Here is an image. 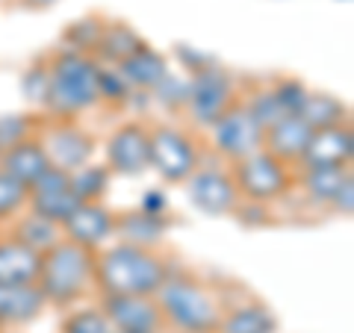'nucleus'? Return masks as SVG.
Masks as SVG:
<instances>
[{
    "label": "nucleus",
    "mask_w": 354,
    "mask_h": 333,
    "mask_svg": "<svg viewBox=\"0 0 354 333\" xmlns=\"http://www.w3.org/2000/svg\"><path fill=\"white\" fill-rule=\"evenodd\" d=\"M97 62L92 53H77L62 48L48 62V95L44 109L50 118H80L101 104L97 97Z\"/></svg>",
    "instance_id": "2"
},
{
    "label": "nucleus",
    "mask_w": 354,
    "mask_h": 333,
    "mask_svg": "<svg viewBox=\"0 0 354 333\" xmlns=\"http://www.w3.org/2000/svg\"><path fill=\"white\" fill-rule=\"evenodd\" d=\"M148 133L142 121H124L106 136V169L121 177H139L148 165Z\"/></svg>",
    "instance_id": "11"
},
{
    "label": "nucleus",
    "mask_w": 354,
    "mask_h": 333,
    "mask_svg": "<svg viewBox=\"0 0 354 333\" xmlns=\"http://www.w3.org/2000/svg\"><path fill=\"white\" fill-rule=\"evenodd\" d=\"M186 186H189L192 207L201 209L204 216H234L242 204L234 174H230V169H221V165L201 162L186 180Z\"/></svg>",
    "instance_id": "10"
},
{
    "label": "nucleus",
    "mask_w": 354,
    "mask_h": 333,
    "mask_svg": "<svg viewBox=\"0 0 354 333\" xmlns=\"http://www.w3.org/2000/svg\"><path fill=\"white\" fill-rule=\"evenodd\" d=\"M209 130V145L218 157H225L227 162H236L248 153L263 148V127L260 121L251 115V109L245 101H234L225 113H221Z\"/></svg>",
    "instance_id": "7"
},
{
    "label": "nucleus",
    "mask_w": 354,
    "mask_h": 333,
    "mask_svg": "<svg viewBox=\"0 0 354 333\" xmlns=\"http://www.w3.org/2000/svg\"><path fill=\"white\" fill-rule=\"evenodd\" d=\"M101 310L115 333H160L165 327L157 298L101 295Z\"/></svg>",
    "instance_id": "12"
},
{
    "label": "nucleus",
    "mask_w": 354,
    "mask_h": 333,
    "mask_svg": "<svg viewBox=\"0 0 354 333\" xmlns=\"http://www.w3.org/2000/svg\"><path fill=\"white\" fill-rule=\"evenodd\" d=\"M274 330H278V318L260 301H248L234 310H225L218 325V333H274Z\"/></svg>",
    "instance_id": "24"
},
{
    "label": "nucleus",
    "mask_w": 354,
    "mask_h": 333,
    "mask_svg": "<svg viewBox=\"0 0 354 333\" xmlns=\"http://www.w3.org/2000/svg\"><path fill=\"white\" fill-rule=\"evenodd\" d=\"M230 174H234V183L239 189L242 201L266 204V207L281 201L283 195H290V189L295 183L292 165L272 157V153L263 148L236 160V162H230Z\"/></svg>",
    "instance_id": "5"
},
{
    "label": "nucleus",
    "mask_w": 354,
    "mask_h": 333,
    "mask_svg": "<svg viewBox=\"0 0 354 333\" xmlns=\"http://www.w3.org/2000/svg\"><path fill=\"white\" fill-rule=\"evenodd\" d=\"M234 101H239V97H236L234 80H230L227 71L216 68V65H207V68L195 71V74L189 77L186 115L192 118V124L209 127Z\"/></svg>",
    "instance_id": "9"
},
{
    "label": "nucleus",
    "mask_w": 354,
    "mask_h": 333,
    "mask_svg": "<svg viewBox=\"0 0 354 333\" xmlns=\"http://www.w3.org/2000/svg\"><path fill=\"white\" fill-rule=\"evenodd\" d=\"M21 92L30 104H44V95H48V62L32 65L30 71H24V80H21Z\"/></svg>",
    "instance_id": "35"
},
{
    "label": "nucleus",
    "mask_w": 354,
    "mask_h": 333,
    "mask_svg": "<svg viewBox=\"0 0 354 333\" xmlns=\"http://www.w3.org/2000/svg\"><path fill=\"white\" fill-rule=\"evenodd\" d=\"M3 330H6V327H3V321H0V333H3Z\"/></svg>",
    "instance_id": "40"
},
{
    "label": "nucleus",
    "mask_w": 354,
    "mask_h": 333,
    "mask_svg": "<svg viewBox=\"0 0 354 333\" xmlns=\"http://www.w3.org/2000/svg\"><path fill=\"white\" fill-rule=\"evenodd\" d=\"M142 44H145V39H142L130 24H124V21H106L92 57L118 65L121 59H127L130 53H136Z\"/></svg>",
    "instance_id": "23"
},
{
    "label": "nucleus",
    "mask_w": 354,
    "mask_h": 333,
    "mask_svg": "<svg viewBox=\"0 0 354 333\" xmlns=\"http://www.w3.org/2000/svg\"><path fill=\"white\" fill-rule=\"evenodd\" d=\"M68 180H71V189L77 195L80 204H92V201H104V195L109 192V183H113V171L97 162H86L80 169L68 171Z\"/></svg>",
    "instance_id": "26"
},
{
    "label": "nucleus",
    "mask_w": 354,
    "mask_h": 333,
    "mask_svg": "<svg viewBox=\"0 0 354 333\" xmlns=\"http://www.w3.org/2000/svg\"><path fill=\"white\" fill-rule=\"evenodd\" d=\"M115 68L127 80V86L133 92H151V88L169 74V62L162 59V53L148 48V44H142L136 53H130L127 59H121Z\"/></svg>",
    "instance_id": "20"
},
{
    "label": "nucleus",
    "mask_w": 354,
    "mask_h": 333,
    "mask_svg": "<svg viewBox=\"0 0 354 333\" xmlns=\"http://www.w3.org/2000/svg\"><path fill=\"white\" fill-rule=\"evenodd\" d=\"M348 177H351L348 169H301V177H295V180L301 183L310 201L330 204Z\"/></svg>",
    "instance_id": "27"
},
{
    "label": "nucleus",
    "mask_w": 354,
    "mask_h": 333,
    "mask_svg": "<svg viewBox=\"0 0 354 333\" xmlns=\"http://www.w3.org/2000/svg\"><path fill=\"white\" fill-rule=\"evenodd\" d=\"M148 95L160 106L169 109V113H177V109H186V97H189V80H186V77H174L169 71L157 86L151 88Z\"/></svg>",
    "instance_id": "31"
},
{
    "label": "nucleus",
    "mask_w": 354,
    "mask_h": 333,
    "mask_svg": "<svg viewBox=\"0 0 354 333\" xmlns=\"http://www.w3.org/2000/svg\"><path fill=\"white\" fill-rule=\"evenodd\" d=\"M298 115L313 130H325V127H339V124H348V106L339 101L337 95H328V92H310L304 95L301 106H298Z\"/></svg>",
    "instance_id": "25"
},
{
    "label": "nucleus",
    "mask_w": 354,
    "mask_h": 333,
    "mask_svg": "<svg viewBox=\"0 0 354 333\" xmlns=\"http://www.w3.org/2000/svg\"><path fill=\"white\" fill-rule=\"evenodd\" d=\"M44 307L48 301L36 283H0V321H3V327L30 325L44 313Z\"/></svg>",
    "instance_id": "17"
},
{
    "label": "nucleus",
    "mask_w": 354,
    "mask_h": 333,
    "mask_svg": "<svg viewBox=\"0 0 354 333\" xmlns=\"http://www.w3.org/2000/svg\"><path fill=\"white\" fill-rule=\"evenodd\" d=\"M160 304L165 325L177 327L180 333H218L225 307L213 295L209 286L183 274H169L153 295Z\"/></svg>",
    "instance_id": "4"
},
{
    "label": "nucleus",
    "mask_w": 354,
    "mask_h": 333,
    "mask_svg": "<svg viewBox=\"0 0 354 333\" xmlns=\"http://www.w3.org/2000/svg\"><path fill=\"white\" fill-rule=\"evenodd\" d=\"M9 236H15L18 242H24L27 248L44 254L62 239V227L39 213H32V209H24V213H18L9 221Z\"/></svg>",
    "instance_id": "22"
},
{
    "label": "nucleus",
    "mask_w": 354,
    "mask_h": 333,
    "mask_svg": "<svg viewBox=\"0 0 354 333\" xmlns=\"http://www.w3.org/2000/svg\"><path fill=\"white\" fill-rule=\"evenodd\" d=\"M59 333H115L101 307H80L62 318Z\"/></svg>",
    "instance_id": "29"
},
{
    "label": "nucleus",
    "mask_w": 354,
    "mask_h": 333,
    "mask_svg": "<svg viewBox=\"0 0 354 333\" xmlns=\"http://www.w3.org/2000/svg\"><path fill=\"white\" fill-rule=\"evenodd\" d=\"M27 198H30V189L0 169V225H9L18 213H24Z\"/></svg>",
    "instance_id": "28"
},
{
    "label": "nucleus",
    "mask_w": 354,
    "mask_h": 333,
    "mask_svg": "<svg viewBox=\"0 0 354 333\" xmlns=\"http://www.w3.org/2000/svg\"><path fill=\"white\" fill-rule=\"evenodd\" d=\"M62 236L86 251H101L115 236V213L104 201L80 204L62 225Z\"/></svg>",
    "instance_id": "14"
},
{
    "label": "nucleus",
    "mask_w": 354,
    "mask_h": 333,
    "mask_svg": "<svg viewBox=\"0 0 354 333\" xmlns=\"http://www.w3.org/2000/svg\"><path fill=\"white\" fill-rule=\"evenodd\" d=\"M0 169H3L6 174H12L15 180L24 183L27 189L36 183L39 177L50 169V157H48V151H44V145H41L39 133L0 153Z\"/></svg>",
    "instance_id": "18"
},
{
    "label": "nucleus",
    "mask_w": 354,
    "mask_h": 333,
    "mask_svg": "<svg viewBox=\"0 0 354 333\" xmlns=\"http://www.w3.org/2000/svg\"><path fill=\"white\" fill-rule=\"evenodd\" d=\"M41 127V121L39 118H32V115H0V153L9 151L12 145H18V142H24L30 136H36Z\"/></svg>",
    "instance_id": "32"
},
{
    "label": "nucleus",
    "mask_w": 354,
    "mask_h": 333,
    "mask_svg": "<svg viewBox=\"0 0 354 333\" xmlns=\"http://www.w3.org/2000/svg\"><path fill=\"white\" fill-rule=\"evenodd\" d=\"M272 92H274V97L281 101V106L286 109V113H298V106H301L304 95H307V86L301 80H292V77H283V80L272 83Z\"/></svg>",
    "instance_id": "36"
},
{
    "label": "nucleus",
    "mask_w": 354,
    "mask_h": 333,
    "mask_svg": "<svg viewBox=\"0 0 354 333\" xmlns=\"http://www.w3.org/2000/svg\"><path fill=\"white\" fill-rule=\"evenodd\" d=\"M148 165L165 183H186L201 165V148L189 130L177 124H153L148 133Z\"/></svg>",
    "instance_id": "6"
},
{
    "label": "nucleus",
    "mask_w": 354,
    "mask_h": 333,
    "mask_svg": "<svg viewBox=\"0 0 354 333\" xmlns=\"http://www.w3.org/2000/svg\"><path fill=\"white\" fill-rule=\"evenodd\" d=\"M36 286L48 304L71 307L83 301L95 289V251H86L62 236L50 251L41 254Z\"/></svg>",
    "instance_id": "3"
},
{
    "label": "nucleus",
    "mask_w": 354,
    "mask_h": 333,
    "mask_svg": "<svg viewBox=\"0 0 354 333\" xmlns=\"http://www.w3.org/2000/svg\"><path fill=\"white\" fill-rule=\"evenodd\" d=\"M245 104H248V109H251V115L260 121V127H263V130H266V127H272L274 121H281L283 115H290V113H286V109L281 106L278 97H274L272 86H269V88H263V92H254Z\"/></svg>",
    "instance_id": "34"
},
{
    "label": "nucleus",
    "mask_w": 354,
    "mask_h": 333,
    "mask_svg": "<svg viewBox=\"0 0 354 333\" xmlns=\"http://www.w3.org/2000/svg\"><path fill=\"white\" fill-rule=\"evenodd\" d=\"M77 207H80V201H77V195L71 189L68 171H62V169H53L50 165V169L30 186L27 209L44 216L48 221H53V225H59V227L68 221V216Z\"/></svg>",
    "instance_id": "13"
},
{
    "label": "nucleus",
    "mask_w": 354,
    "mask_h": 333,
    "mask_svg": "<svg viewBox=\"0 0 354 333\" xmlns=\"http://www.w3.org/2000/svg\"><path fill=\"white\" fill-rule=\"evenodd\" d=\"M41 254L3 233L0 236V283H36Z\"/></svg>",
    "instance_id": "19"
},
{
    "label": "nucleus",
    "mask_w": 354,
    "mask_h": 333,
    "mask_svg": "<svg viewBox=\"0 0 354 333\" xmlns=\"http://www.w3.org/2000/svg\"><path fill=\"white\" fill-rule=\"evenodd\" d=\"M165 207H169L165 195L160 192V189H153V192H145L139 209H145V213H151V216H165Z\"/></svg>",
    "instance_id": "38"
},
{
    "label": "nucleus",
    "mask_w": 354,
    "mask_h": 333,
    "mask_svg": "<svg viewBox=\"0 0 354 333\" xmlns=\"http://www.w3.org/2000/svg\"><path fill=\"white\" fill-rule=\"evenodd\" d=\"M354 157V133L351 124L313 130L310 145L301 157V169H348Z\"/></svg>",
    "instance_id": "15"
},
{
    "label": "nucleus",
    "mask_w": 354,
    "mask_h": 333,
    "mask_svg": "<svg viewBox=\"0 0 354 333\" xmlns=\"http://www.w3.org/2000/svg\"><path fill=\"white\" fill-rule=\"evenodd\" d=\"M330 207H334L339 216H351L354 213V183H351V177L342 183V189L337 192L334 201H330Z\"/></svg>",
    "instance_id": "37"
},
{
    "label": "nucleus",
    "mask_w": 354,
    "mask_h": 333,
    "mask_svg": "<svg viewBox=\"0 0 354 333\" xmlns=\"http://www.w3.org/2000/svg\"><path fill=\"white\" fill-rule=\"evenodd\" d=\"M165 277H169V265L157 248L113 242L95 251V286L101 295L153 298Z\"/></svg>",
    "instance_id": "1"
},
{
    "label": "nucleus",
    "mask_w": 354,
    "mask_h": 333,
    "mask_svg": "<svg viewBox=\"0 0 354 333\" xmlns=\"http://www.w3.org/2000/svg\"><path fill=\"white\" fill-rule=\"evenodd\" d=\"M27 3H30V6H50L53 0H27Z\"/></svg>",
    "instance_id": "39"
},
{
    "label": "nucleus",
    "mask_w": 354,
    "mask_h": 333,
    "mask_svg": "<svg viewBox=\"0 0 354 333\" xmlns=\"http://www.w3.org/2000/svg\"><path fill=\"white\" fill-rule=\"evenodd\" d=\"M106 21H101L97 15H88L83 21H74V24L65 30V48L77 50V53H95V44L101 39Z\"/></svg>",
    "instance_id": "30"
},
{
    "label": "nucleus",
    "mask_w": 354,
    "mask_h": 333,
    "mask_svg": "<svg viewBox=\"0 0 354 333\" xmlns=\"http://www.w3.org/2000/svg\"><path fill=\"white\" fill-rule=\"evenodd\" d=\"M97 97L101 104H109V106H124L130 104L133 97V88L127 86V80L118 74V68H97Z\"/></svg>",
    "instance_id": "33"
},
{
    "label": "nucleus",
    "mask_w": 354,
    "mask_h": 333,
    "mask_svg": "<svg viewBox=\"0 0 354 333\" xmlns=\"http://www.w3.org/2000/svg\"><path fill=\"white\" fill-rule=\"evenodd\" d=\"M165 230H169V221L165 216H151L145 209H133V213H115V236L118 242H130V245L139 248H157Z\"/></svg>",
    "instance_id": "21"
},
{
    "label": "nucleus",
    "mask_w": 354,
    "mask_h": 333,
    "mask_svg": "<svg viewBox=\"0 0 354 333\" xmlns=\"http://www.w3.org/2000/svg\"><path fill=\"white\" fill-rule=\"evenodd\" d=\"M310 136H313V127H310L298 113H290L281 121H274L272 127H266L263 151H269L272 157L283 160L286 165H298L307 145H310Z\"/></svg>",
    "instance_id": "16"
},
{
    "label": "nucleus",
    "mask_w": 354,
    "mask_h": 333,
    "mask_svg": "<svg viewBox=\"0 0 354 333\" xmlns=\"http://www.w3.org/2000/svg\"><path fill=\"white\" fill-rule=\"evenodd\" d=\"M39 139H41L44 151H48L50 165L53 169H62V171H74V169H80V165L92 162L95 151H97L95 136L74 118L41 121Z\"/></svg>",
    "instance_id": "8"
}]
</instances>
